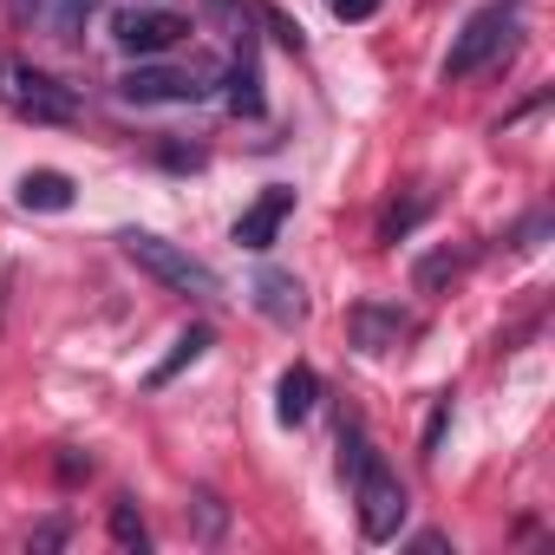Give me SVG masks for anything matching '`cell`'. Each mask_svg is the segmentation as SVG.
I'll use <instances>...</instances> for the list:
<instances>
[{"mask_svg": "<svg viewBox=\"0 0 555 555\" xmlns=\"http://www.w3.org/2000/svg\"><path fill=\"white\" fill-rule=\"evenodd\" d=\"M340 470H347V483H353V503H360V535L366 542H392L399 535V522H405V483H399V470L373 451V438L347 418L340 425Z\"/></svg>", "mask_w": 555, "mask_h": 555, "instance_id": "cell-1", "label": "cell"}, {"mask_svg": "<svg viewBox=\"0 0 555 555\" xmlns=\"http://www.w3.org/2000/svg\"><path fill=\"white\" fill-rule=\"evenodd\" d=\"M118 248L151 274L157 288H170V295H190V301H216V295H222V282H216L209 261H196L190 248H177V242H164V235H151V229H125Z\"/></svg>", "mask_w": 555, "mask_h": 555, "instance_id": "cell-2", "label": "cell"}, {"mask_svg": "<svg viewBox=\"0 0 555 555\" xmlns=\"http://www.w3.org/2000/svg\"><path fill=\"white\" fill-rule=\"evenodd\" d=\"M0 105L27 125H73L79 118V99L27 60H0Z\"/></svg>", "mask_w": 555, "mask_h": 555, "instance_id": "cell-3", "label": "cell"}, {"mask_svg": "<svg viewBox=\"0 0 555 555\" xmlns=\"http://www.w3.org/2000/svg\"><path fill=\"white\" fill-rule=\"evenodd\" d=\"M509 40H516V8H509V0H490V8H477V14L464 21V34L451 40V53H444V79L483 73Z\"/></svg>", "mask_w": 555, "mask_h": 555, "instance_id": "cell-4", "label": "cell"}, {"mask_svg": "<svg viewBox=\"0 0 555 555\" xmlns=\"http://www.w3.org/2000/svg\"><path fill=\"white\" fill-rule=\"evenodd\" d=\"M125 105H196L209 99V73L203 66H138L118 79Z\"/></svg>", "mask_w": 555, "mask_h": 555, "instance_id": "cell-5", "label": "cell"}, {"mask_svg": "<svg viewBox=\"0 0 555 555\" xmlns=\"http://www.w3.org/2000/svg\"><path fill=\"white\" fill-rule=\"evenodd\" d=\"M183 34H190V27H183L170 8H125V14L112 21V40H118L125 53H138V60H151V53H170Z\"/></svg>", "mask_w": 555, "mask_h": 555, "instance_id": "cell-6", "label": "cell"}, {"mask_svg": "<svg viewBox=\"0 0 555 555\" xmlns=\"http://www.w3.org/2000/svg\"><path fill=\"white\" fill-rule=\"evenodd\" d=\"M347 334H353V347H360V353H399V347L418 334V321H412L405 308H386V301H360V308L347 314Z\"/></svg>", "mask_w": 555, "mask_h": 555, "instance_id": "cell-7", "label": "cell"}, {"mask_svg": "<svg viewBox=\"0 0 555 555\" xmlns=\"http://www.w3.org/2000/svg\"><path fill=\"white\" fill-rule=\"evenodd\" d=\"M288 216H295V190H288V183H268V190L235 216V248H248V255L274 248V235H282Z\"/></svg>", "mask_w": 555, "mask_h": 555, "instance_id": "cell-8", "label": "cell"}, {"mask_svg": "<svg viewBox=\"0 0 555 555\" xmlns=\"http://www.w3.org/2000/svg\"><path fill=\"white\" fill-rule=\"evenodd\" d=\"M248 301H255L274 327H301V321H308V288L295 282V274H282V268H261L255 288H248Z\"/></svg>", "mask_w": 555, "mask_h": 555, "instance_id": "cell-9", "label": "cell"}, {"mask_svg": "<svg viewBox=\"0 0 555 555\" xmlns=\"http://www.w3.org/2000/svg\"><path fill=\"white\" fill-rule=\"evenodd\" d=\"M222 105L235 112V118H261V66H255V40L242 34V53H235V66H229V79H222Z\"/></svg>", "mask_w": 555, "mask_h": 555, "instance_id": "cell-10", "label": "cell"}, {"mask_svg": "<svg viewBox=\"0 0 555 555\" xmlns=\"http://www.w3.org/2000/svg\"><path fill=\"white\" fill-rule=\"evenodd\" d=\"M314 405H321V373L314 366H288L282 386H274V418H282V425H308Z\"/></svg>", "mask_w": 555, "mask_h": 555, "instance_id": "cell-11", "label": "cell"}, {"mask_svg": "<svg viewBox=\"0 0 555 555\" xmlns=\"http://www.w3.org/2000/svg\"><path fill=\"white\" fill-rule=\"evenodd\" d=\"M73 177L66 170H27L21 177V209H47V216H60V209H73Z\"/></svg>", "mask_w": 555, "mask_h": 555, "instance_id": "cell-12", "label": "cell"}, {"mask_svg": "<svg viewBox=\"0 0 555 555\" xmlns=\"http://www.w3.org/2000/svg\"><path fill=\"white\" fill-rule=\"evenodd\" d=\"M464 268H470V255H464V248H431V255L412 268V288H418V295H444Z\"/></svg>", "mask_w": 555, "mask_h": 555, "instance_id": "cell-13", "label": "cell"}, {"mask_svg": "<svg viewBox=\"0 0 555 555\" xmlns=\"http://www.w3.org/2000/svg\"><path fill=\"white\" fill-rule=\"evenodd\" d=\"M209 340H216L209 327H183V334H177V347H170V360H164V366H151V386H170L183 366H196V360L209 353Z\"/></svg>", "mask_w": 555, "mask_h": 555, "instance_id": "cell-14", "label": "cell"}, {"mask_svg": "<svg viewBox=\"0 0 555 555\" xmlns=\"http://www.w3.org/2000/svg\"><path fill=\"white\" fill-rule=\"evenodd\" d=\"M40 8H47V27H53L60 40H79V34H86V21L105 8V0H40Z\"/></svg>", "mask_w": 555, "mask_h": 555, "instance_id": "cell-15", "label": "cell"}, {"mask_svg": "<svg viewBox=\"0 0 555 555\" xmlns=\"http://www.w3.org/2000/svg\"><path fill=\"white\" fill-rule=\"evenodd\" d=\"M112 542H118V548H131V555H144V548H151V529H144V516H138V503H131V496H118V503H112Z\"/></svg>", "mask_w": 555, "mask_h": 555, "instance_id": "cell-16", "label": "cell"}, {"mask_svg": "<svg viewBox=\"0 0 555 555\" xmlns=\"http://www.w3.org/2000/svg\"><path fill=\"white\" fill-rule=\"evenodd\" d=\"M425 216H431V203H425V196H412V203H392V209L379 216V242H399V235H412Z\"/></svg>", "mask_w": 555, "mask_h": 555, "instance_id": "cell-17", "label": "cell"}, {"mask_svg": "<svg viewBox=\"0 0 555 555\" xmlns=\"http://www.w3.org/2000/svg\"><path fill=\"white\" fill-rule=\"evenodd\" d=\"M190 516H196V535H203V542H216V535L229 529V509H222L216 490H196V496H190Z\"/></svg>", "mask_w": 555, "mask_h": 555, "instance_id": "cell-18", "label": "cell"}, {"mask_svg": "<svg viewBox=\"0 0 555 555\" xmlns=\"http://www.w3.org/2000/svg\"><path fill=\"white\" fill-rule=\"evenodd\" d=\"M444 425H451V392L431 405V418H425V457H438V444H444Z\"/></svg>", "mask_w": 555, "mask_h": 555, "instance_id": "cell-19", "label": "cell"}, {"mask_svg": "<svg viewBox=\"0 0 555 555\" xmlns=\"http://www.w3.org/2000/svg\"><path fill=\"white\" fill-rule=\"evenodd\" d=\"M261 21H268V34L282 40V47H301V27H295L288 14H274V8H261Z\"/></svg>", "mask_w": 555, "mask_h": 555, "instance_id": "cell-20", "label": "cell"}, {"mask_svg": "<svg viewBox=\"0 0 555 555\" xmlns=\"http://www.w3.org/2000/svg\"><path fill=\"white\" fill-rule=\"evenodd\" d=\"M327 8H334L340 21H373V14H379V0H327Z\"/></svg>", "mask_w": 555, "mask_h": 555, "instance_id": "cell-21", "label": "cell"}, {"mask_svg": "<svg viewBox=\"0 0 555 555\" xmlns=\"http://www.w3.org/2000/svg\"><path fill=\"white\" fill-rule=\"evenodd\" d=\"M535 235H548V216H529V222H522V229L509 235V248L522 255V248H535Z\"/></svg>", "mask_w": 555, "mask_h": 555, "instance_id": "cell-22", "label": "cell"}, {"mask_svg": "<svg viewBox=\"0 0 555 555\" xmlns=\"http://www.w3.org/2000/svg\"><path fill=\"white\" fill-rule=\"evenodd\" d=\"M79 477H92V457H79V451H60V483H79Z\"/></svg>", "mask_w": 555, "mask_h": 555, "instance_id": "cell-23", "label": "cell"}, {"mask_svg": "<svg viewBox=\"0 0 555 555\" xmlns=\"http://www.w3.org/2000/svg\"><path fill=\"white\" fill-rule=\"evenodd\" d=\"M60 542H66V516H53V522L34 529V548H60Z\"/></svg>", "mask_w": 555, "mask_h": 555, "instance_id": "cell-24", "label": "cell"}, {"mask_svg": "<svg viewBox=\"0 0 555 555\" xmlns=\"http://www.w3.org/2000/svg\"><path fill=\"white\" fill-rule=\"evenodd\" d=\"M164 164H170V170H196V164H203V151H183V144H164Z\"/></svg>", "mask_w": 555, "mask_h": 555, "instance_id": "cell-25", "label": "cell"}]
</instances>
